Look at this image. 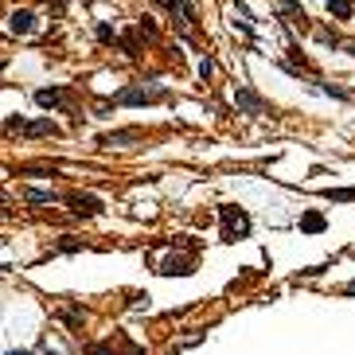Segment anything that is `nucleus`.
Listing matches in <instances>:
<instances>
[{
    "label": "nucleus",
    "instance_id": "7",
    "mask_svg": "<svg viewBox=\"0 0 355 355\" xmlns=\"http://www.w3.org/2000/svg\"><path fill=\"white\" fill-rule=\"evenodd\" d=\"M141 137H145V133L133 125V129H113V133L98 137V145H102V148H113V145L122 148V145H133V141H141Z\"/></svg>",
    "mask_w": 355,
    "mask_h": 355
},
{
    "label": "nucleus",
    "instance_id": "18",
    "mask_svg": "<svg viewBox=\"0 0 355 355\" xmlns=\"http://www.w3.org/2000/svg\"><path fill=\"white\" fill-rule=\"evenodd\" d=\"M24 117H20V113H16V117H8V122H4V133H24Z\"/></svg>",
    "mask_w": 355,
    "mask_h": 355
},
{
    "label": "nucleus",
    "instance_id": "9",
    "mask_svg": "<svg viewBox=\"0 0 355 355\" xmlns=\"http://www.w3.org/2000/svg\"><path fill=\"white\" fill-rule=\"evenodd\" d=\"M192 270H196V262H192V257H168V262L160 266L164 277H187Z\"/></svg>",
    "mask_w": 355,
    "mask_h": 355
},
{
    "label": "nucleus",
    "instance_id": "12",
    "mask_svg": "<svg viewBox=\"0 0 355 355\" xmlns=\"http://www.w3.org/2000/svg\"><path fill=\"white\" fill-rule=\"evenodd\" d=\"M328 222H324V215L320 211H308L305 219H301V231H308V234H317V231H324Z\"/></svg>",
    "mask_w": 355,
    "mask_h": 355
},
{
    "label": "nucleus",
    "instance_id": "13",
    "mask_svg": "<svg viewBox=\"0 0 355 355\" xmlns=\"http://www.w3.org/2000/svg\"><path fill=\"white\" fill-rule=\"evenodd\" d=\"M324 199H336V203H352L355 199V187H328Z\"/></svg>",
    "mask_w": 355,
    "mask_h": 355
},
{
    "label": "nucleus",
    "instance_id": "19",
    "mask_svg": "<svg viewBox=\"0 0 355 355\" xmlns=\"http://www.w3.org/2000/svg\"><path fill=\"white\" fill-rule=\"evenodd\" d=\"M86 355H117V352H113V343H90Z\"/></svg>",
    "mask_w": 355,
    "mask_h": 355
},
{
    "label": "nucleus",
    "instance_id": "2",
    "mask_svg": "<svg viewBox=\"0 0 355 355\" xmlns=\"http://www.w3.org/2000/svg\"><path fill=\"white\" fill-rule=\"evenodd\" d=\"M219 219H222V238H227V242H234V238H246V234H250V215H246L242 207H234V203H222Z\"/></svg>",
    "mask_w": 355,
    "mask_h": 355
},
{
    "label": "nucleus",
    "instance_id": "26",
    "mask_svg": "<svg viewBox=\"0 0 355 355\" xmlns=\"http://www.w3.org/2000/svg\"><path fill=\"white\" fill-rule=\"evenodd\" d=\"M343 293H355V282H352V285H347V289H343Z\"/></svg>",
    "mask_w": 355,
    "mask_h": 355
},
{
    "label": "nucleus",
    "instance_id": "5",
    "mask_svg": "<svg viewBox=\"0 0 355 355\" xmlns=\"http://www.w3.org/2000/svg\"><path fill=\"white\" fill-rule=\"evenodd\" d=\"M164 4H168L172 8V16H176V24H180V32H192V27H196V8H192V0H164Z\"/></svg>",
    "mask_w": 355,
    "mask_h": 355
},
{
    "label": "nucleus",
    "instance_id": "21",
    "mask_svg": "<svg viewBox=\"0 0 355 355\" xmlns=\"http://www.w3.org/2000/svg\"><path fill=\"white\" fill-rule=\"evenodd\" d=\"M317 43H324V47H336L340 39H336V32H317Z\"/></svg>",
    "mask_w": 355,
    "mask_h": 355
},
{
    "label": "nucleus",
    "instance_id": "10",
    "mask_svg": "<svg viewBox=\"0 0 355 355\" xmlns=\"http://www.w3.org/2000/svg\"><path fill=\"white\" fill-rule=\"evenodd\" d=\"M27 137H59V125L51 122V117H39V122H27L24 125Z\"/></svg>",
    "mask_w": 355,
    "mask_h": 355
},
{
    "label": "nucleus",
    "instance_id": "17",
    "mask_svg": "<svg viewBox=\"0 0 355 355\" xmlns=\"http://www.w3.org/2000/svg\"><path fill=\"white\" fill-rule=\"evenodd\" d=\"M137 36H145V39H157V24H152V16H145V20L137 24Z\"/></svg>",
    "mask_w": 355,
    "mask_h": 355
},
{
    "label": "nucleus",
    "instance_id": "11",
    "mask_svg": "<svg viewBox=\"0 0 355 355\" xmlns=\"http://www.w3.org/2000/svg\"><path fill=\"white\" fill-rule=\"evenodd\" d=\"M24 199H27V203H59L62 196L55 192V187H27Z\"/></svg>",
    "mask_w": 355,
    "mask_h": 355
},
{
    "label": "nucleus",
    "instance_id": "20",
    "mask_svg": "<svg viewBox=\"0 0 355 355\" xmlns=\"http://www.w3.org/2000/svg\"><path fill=\"white\" fill-rule=\"evenodd\" d=\"M74 250H82L78 238H62V242H59V254H74Z\"/></svg>",
    "mask_w": 355,
    "mask_h": 355
},
{
    "label": "nucleus",
    "instance_id": "22",
    "mask_svg": "<svg viewBox=\"0 0 355 355\" xmlns=\"http://www.w3.org/2000/svg\"><path fill=\"white\" fill-rule=\"evenodd\" d=\"M211 71H215V62H211V59H199V78H203V82L211 78Z\"/></svg>",
    "mask_w": 355,
    "mask_h": 355
},
{
    "label": "nucleus",
    "instance_id": "1",
    "mask_svg": "<svg viewBox=\"0 0 355 355\" xmlns=\"http://www.w3.org/2000/svg\"><path fill=\"white\" fill-rule=\"evenodd\" d=\"M168 98V90L160 82H152V86H125L122 94H113V106H152V102H164Z\"/></svg>",
    "mask_w": 355,
    "mask_h": 355
},
{
    "label": "nucleus",
    "instance_id": "23",
    "mask_svg": "<svg viewBox=\"0 0 355 355\" xmlns=\"http://www.w3.org/2000/svg\"><path fill=\"white\" fill-rule=\"evenodd\" d=\"M98 39H102V43H113V27L110 24H98Z\"/></svg>",
    "mask_w": 355,
    "mask_h": 355
},
{
    "label": "nucleus",
    "instance_id": "4",
    "mask_svg": "<svg viewBox=\"0 0 355 355\" xmlns=\"http://www.w3.org/2000/svg\"><path fill=\"white\" fill-rule=\"evenodd\" d=\"M67 203H71V211L78 215V219H94V215H102V199L98 196H82V192H74V196H67Z\"/></svg>",
    "mask_w": 355,
    "mask_h": 355
},
{
    "label": "nucleus",
    "instance_id": "8",
    "mask_svg": "<svg viewBox=\"0 0 355 355\" xmlns=\"http://www.w3.org/2000/svg\"><path fill=\"white\" fill-rule=\"evenodd\" d=\"M234 106H238V110H246V113H266V102L257 98L250 86H238V90H234Z\"/></svg>",
    "mask_w": 355,
    "mask_h": 355
},
{
    "label": "nucleus",
    "instance_id": "24",
    "mask_svg": "<svg viewBox=\"0 0 355 355\" xmlns=\"http://www.w3.org/2000/svg\"><path fill=\"white\" fill-rule=\"evenodd\" d=\"M4 67H8V59H4V55H0V74H4Z\"/></svg>",
    "mask_w": 355,
    "mask_h": 355
},
{
    "label": "nucleus",
    "instance_id": "25",
    "mask_svg": "<svg viewBox=\"0 0 355 355\" xmlns=\"http://www.w3.org/2000/svg\"><path fill=\"white\" fill-rule=\"evenodd\" d=\"M4 355H36V352H4Z\"/></svg>",
    "mask_w": 355,
    "mask_h": 355
},
{
    "label": "nucleus",
    "instance_id": "3",
    "mask_svg": "<svg viewBox=\"0 0 355 355\" xmlns=\"http://www.w3.org/2000/svg\"><path fill=\"white\" fill-rule=\"evenodd\" d=\"M36 102L43 110H71V90L67 86H47V90H36Z\"/></svg>",
    "mask_w": 355,
    "mask_h": 355
},
{
    "label": "nucleus",
    "instance_id": "15",
    "mask_svg": "<svg viewBox=\"0 0 355 355\" xmlns=\"http://www.w3.org/2000/svg\"><path fill=\"white\" fill-rule=\"evenodd\" d=\"M328 12H336L340 20H347V16H352V0H328Z\"/></svg>",
    "mask_w": 355,
    "mask_h": 355
},
{
    "label": "nucleus",
    "instance_id": "14",
    "mask_svg": "<svg viewBox=\"0 0 355 355\" xmlns=\"http://www.w3.org/2000/svg\"><path fill=\"white\" fill-rule=\"evenodd\" d=\"M320 94H328V98H340V102H352V94L343 90V86H328V82H317Z\"/></svg>",
    "mask_w": 355,
    "mask_h": 355
},
{
    "label": "nucleus",
    "instance_id": "16",
    "mask_svg": "<svg viewBox=\"0 0 355 355\" xmlns=\"http://www.w3.org/2000/svg\"><path fill=\"white\" fill-rule=\"evenodd\" d=\"M59 320L67 328H78V324H82V308H67V312H59Z\"/></svg>",
    "mask_w": 355,
    "mask_h": 355
},
{
    "label": "nucleus",
    "instance_id": "6",
    "mask_svg": "<svg viewBox=\"0 0 355 355\" xmlns=\"http://www.w3.org/2000/svg\"><path fill=\"white\" fill-rule=\"evenodd\" d=\"M8 32H12V36H32V32H36V12H32V8H16V12L8 16Z\"/></svg>",
    "mask_w": 355,
    "mask_h": 355
}]
</instances>
